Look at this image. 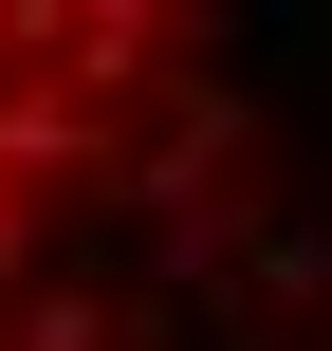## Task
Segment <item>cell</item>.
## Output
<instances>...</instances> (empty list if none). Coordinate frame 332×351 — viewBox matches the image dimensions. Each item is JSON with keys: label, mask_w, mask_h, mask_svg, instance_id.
I'll return each instance as SVG.
<instances>
[{"label": "cell", "mask_w": 332, "mask_h": 351, "mask_svg": "<svg viewBox=\"0 0 332 351\" xmlns=\"http://www.w3.org/2000/svg\"><path fill=\"white\" fill-rule=\"evenodd\" d=\"M0 351H332V167L240 0H0Z\"/></svg>", "instance_id": "obj_1"}]
</instances>
